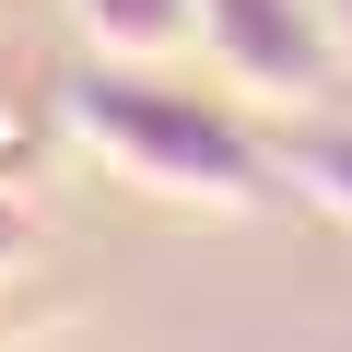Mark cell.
<instances>
[{"instance_id":"obj_1","label":"cell","mask_w":352,"mask_h":352,"mask_svg":"<svg viewBox=\"0 0 352 352\" xmlns=\"http://www.w3.org/2000/svg\"><path fill=\"white\" fill-rule=\"evenodd\" d=\"M59 118L94 164H118L129 188L153 200H188V212H270L294 176H282V141H258L247 118H223L212 94L164 82L141 59H94L59 82Z\"/></svg>"},{"instance_id":"obj_2","label":"cell","mask_w":352,"mask_h":352,"mask_svg":"<svg viewBox=\"0 0 352 352\" xmlns=\"http://www.w3.org/2000/svg\"><path fill=\"white\" fill-rule=\"evenodd\" d=\"M200 59L223 71V94H247L270 118H329V94H340L329 0H200Z\"/></svg>"},{"instance_id":"obj_3","label":"cell","mask_w":352,"mask_h":352,"mask_svg":"<svg viewBox=\"0 0 352 352\" xmlns=\"http://www.w3.org/2000/svg\"><path fill=\"white\" fill-rule=\"evenodd\" d=\"M71 24L94 59H141V71H176L200 47V0H71Z\"/></svg>"},{"instance_id":"obj_4","label":"cell","mask_w":352,"mask_h":352,"mask_svg":"<svg viewBox=\"0 0 352 352\" xmlns=\"http://www.w3.org/2000/svg\"><path fill=\"white\" fill-rule=\"evenodd\" d=\"M282 176H294V200H317L329 223H352V118H317L282 141Z\"/></svg>"},{"instance_id":"obj_5","label":"cell","mask_w":352,"mask_h":352,"mask_svg":"<svg viewBox=\"0 0 352 352\" xmlns=\"http://www.w3.org/2000/svg\"><path fill=\"white\" fill-rule=\"evenodd\" d=\"M24 270H36V212H24L12 188H0V294H12Z\"/></svg>"},{"instance_id":"obj_6","label":"cell","mask_w":352,"mask_h":352,"mask_svg":"<svg viewBox=\"0 0 352 352\" xmlns=\"http://www.w3.org/2000/svg\"><path fill=\"white\" fill-rule=\"evenodd\" d=\"M329 24H340V47H352V0H329Z\"/></svg>"}]
</instances>
